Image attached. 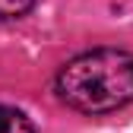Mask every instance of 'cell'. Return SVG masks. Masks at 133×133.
Instances as JSON below:
<instances>
[{
  "mask_svg": "<svg viewBox=\"0 0 133 133\" xmlns=\"http://www.w3.org/2000/svg\"><path fill=\"white\" fill-rule=\"evenodd\" d=\"M57 95L82 114H108L133 102V54L117 48L86 51L57 73Z\"/></svg>",
  "mask_w": 133,
  "mask_h": 133,
  "instance_id": "6da1fadb",
  "label": "cell"
},
{
  "mask_svg": "<svg viewBox=\"0 0 133 133\" xmlns=\"http://www.w3.org/2000/svg\"><path fill=\"white\" fill-rule=\"evenodd\" d=\"M32 6H35V0H0V19H19Z\"/></svg>",
  "mask_w": 133,
  "mask_h": 133,
  "instance_id": "3957f363",
  "label": "cell"
},
{
  "mask_svg": "<svg viewBox=\"0 0 133 133\" xmlns=\"http://www.w3.org/2000/svg\"><path fill=\"white\" fill-rule=\"evenodd\" d=\"M0 133H35V127L22 111L0 105Z\"/></svg>",
  "mask_w": 133,
  "mask_h": 133,
  "instance_id": "7a4b0ae2",
  "label": "cell"
}]
</instances>
